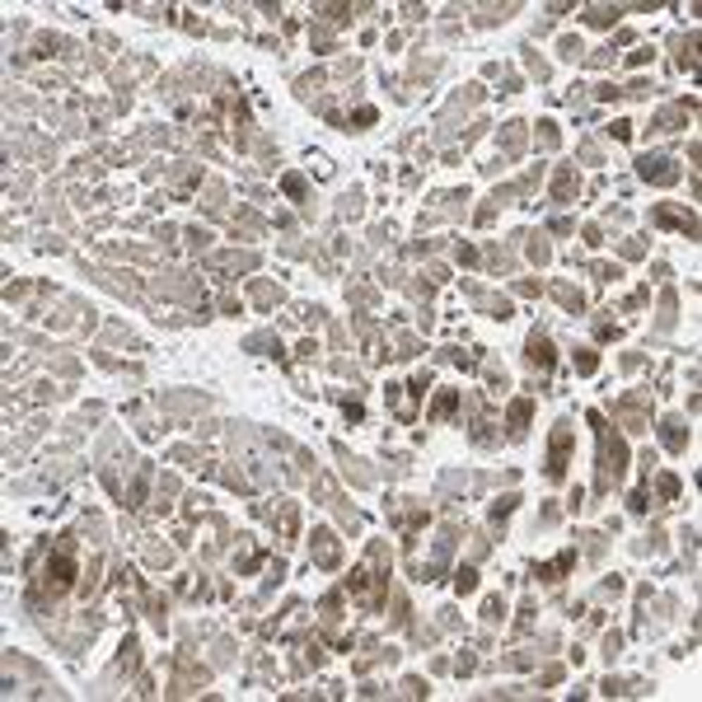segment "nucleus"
Here are the masks:
<instances>
[{
    "instance_id": "obj_15",
    "label": "nucleus",
    "mask_w": 702,
    "mask_h": 702,
    "mask_svg": "<svg viewBox=\"0 0 702 702\" xmlns=\"http://www.w3.org/2000/svg\"><path fill=\"white\" fill-rule=\"evenodd\" d=\"M553 295H558L562 304H567V309H581V304H585V300H581V290H572V286H558Z\"/></svg>"
},
{
    "instance_id": "obj_8",
    "label": "nucleus",
    "mask_w": 702,
    "mask_h": 702,
    "mask_svg": "<svg viewBox=\"0 0 702 702\" xmlns=\"http://www.w3.org/2000/svg\"><path fill=\"white\" fill-rule=\"evenodd\" d=\"M655 221L660 225H675L684 234H698V221H693V211H675V207H655Z\"/></svg>"
},
{
    "instance_id": "obj_17",
    "label": "nucleus",
    "mask_w": 702,
    "mask_h": 702,
    "mask_svg": "<svg viewBox=\"0 0 702 702\" xmlns=\"http://www.w3.org/2000/svg\"><path fill=\"white\" fill-rule=\"evenodd\" d=\"M455 403H459V393H441V398H436V407H431V412H436V417H450V412H455Z\"/></svg>"
},
{
    "instance_id": "obj_19",
    "label": "nucleus",
    "mask_w": 702,
    "mask_h": 702,
    "mask_svg": "<svg viewBox=\"0 0 702 702\" xmlns=\"http://www.w3.org/2000/svg\"><path fill=\"white\" fill-rule=\"evenodd\" d=\"M515 501H520V496H501V501L492 506V520H506L510 510H515Z\"/></svg>"
},
{
    "instance_id": "obj_18",
    "label": "nucleus",
    "mask_w": 702,
    "mask_h": 702,
    "mask_svg": "<svg viewBox=\"0 0 702 702\" xmlns=\"http://www.w3.org/2000/svg\"><path fill=\"white\" fill-rule=\"evenodd\" d=\"M655 492H660L665 501H675V496H679V478H670V473H665V478L655 482Z\"/></svg>"
},
{
    "instance_id": "obj_2",
    "label": "nucleus",
    "mask_w": 702,
    "mask_h": 702,
    "mask_svg": "<svg viewBox=\"0 0 702 702\" xmlns=\"http://www.w3.org/2000/svg\"><path fill=\"white\" fill-rule=\"evenodd\" d=\"M590 426L599 431V492H609L613 482L623 478V468H627V445H623V441H613L599 412H590Z\"/></svg>"
},
{
    "instance_id": "obj_16",
    "label": "nucleus",
    "mask_w": 702,
    "mask_h": 702,
    "mask_svg": "<svg viewBox=\"0 0 702 702\" xmlns=\"http://www.w3.org/2000/svg\"><path fill=\"white\" fill-rule=\"evenodd\" d=\"M576 370H581V375H595V370H599V356H595V351H581V356H576Z\"/></svg>"
},
{
    "instance_id": "obj_9",
    "label": "nucleus",
    "mask_w": 702,
    "mask_h": 702,
    "mask_svg": "<svg viewBox=\"0 0 702 702\" xmlns=\"http://www.w3.org/2000/svg\"><path fill=\"white\" fill-rule=\"evenodd\" d=\"M572 567H576V553H562L558 562H548V567H538V576H543V581L553 585V581H562V576L572 572Z\"/></svg>"
},
{
    "instance_id": "obj_4",
    "label": "nucleus",
    "mask_w": 702,
    "mask_h": 702,
    "mask_svg": "<svg viewBox=\"0 0 702 702\" xmlns=\"http://www.w3.org/2000/svg\"><path fill=\"white\" fill-rule=\"evenodd\" d=\"M553 361H558V356H553V342H548V333H543V328H534V333H529V365L548 375V370H553Z\"/></svg>"
},
{
    "instance_id": "obj_5",
    "label": "nucleus",
    "mask_w": 702,
    "mask_h": 702,
    "mask_svg": "<svg viewBox=\"0 0 702 702\" xmlns=\"http://www.w3.org/2000/svg\"><path fill=\"white\" fill-rule=\"evenodd\" d=\"M309 548H314V562H319V567H338V562H342V548H338V538H333L328 529L314 534Z\"/></svg>"
},
{
    "instance_id": "obj_20",
    "label": "nucleus",
    "mask_w": 702,
    "mask_h": 702,
    "mask_svg": "<svg viewBox=\"0 0 702 702\" xmlns=\"http://www.w3.org/2000/svg\"><path fill=\"white\" fill-rule=\"evenodd\" d=\"M290 197H304V178H295V173H286V183H281Z\"/></svg>"
},
{
    "instance_id": "obj_11",
    "label": "nucleus",
    "mask_w": 702,
    "mask_h": 702,
    "mask_svg": "<svg viewBox=\"0 0 702 702\" xmlns=\"http://www.w3.org/2000/svg\"><path fill=\"white\" fill-rule=\"evenodd\" d=\"M529 412H534L529 398H520V403L510 407V436H524V426H529Z\"/></svg>"
},
{
    "instance_id": "obj_12",
    "label": "nucleus",
    "mask_w": 702,
    "mask_h": 702,
    "mask_svg": "<svg viewBox=\"0 0 702 702\" xmlns=\"http://www.w3.org/2000/svg\"><path fill=\"white\" fill-rule=\"evenodd\" d=\"M572 192H576V169H562L558 183H553V197H558V202H572Z\"/></svg>"
},
{
    "instance_id": "obj_1",
    "label": "nucleus",
    "mask_w": 702,
    "mask_h": 702,
    "mask_svg": "<svg viewBox=\"0 0 702 702\" xmlns=\"http://www.w3.org/2000/svg\"><path fill=\"white\" fill-rule=\"evenodd\" d=\"M70 585H75V548H70V538H61V543L47 553V562H42L33 590H38L42 599H61Z\"/></svg>"
},
{
    "instance_id": "obj_3",
    "label": "nucleus",
    "mask_w": 702,
    "mask_h": 702,
    "mask_svg": "<svg viewBox=\"0 0 702 702\" xmlns=\"http://www.w3.org/2000/svg\"><path fill=\"white\" fill-rule=\"evenodd\" d=\"M567 459H572V421L553 426V445H548V478L562 482L567 478Z\"/></svg>"
},
{
    "instance_id": "obj_7",
    "label": "nucleus",
    "mask_w": 702,
    "mask_h": 702,
    "mask_svg": "<svg viewBox=\"0 0 702 702\" xmlns=\"http://www.w3.org/2000/svg\"><path fill=\"white\" fill-rule=\"evenodd\" d=\"M641 178H655V183H675L679 178V169H675V159H660V155H655V159H641Z\"/></svg>"
},
{
    "instance_id": "obj_13",
    "label": "nucleus",
    "mask_w": 702,
    "mask_h": 702,
    "mask_svg": "<svg viewBox=\"0 0 702 702\" xmlns=\"http://www.w3.org/2000/svg\"><path fill=\"white\" fill-rule=\"evenodd\" d=\"M455 585H459V595L478 590V572H473V567H459V572H455Z\"/></svg>"
},
{
    "instance_id": "obj_14",
    "label": "nucleus",
    "mask_w": 702,
    "mask_h": 702,
    "mask_svg": "<svg viewBox=\"0 0 702 702\" xmlns=\"http://www.w3.org/2000/svg\"><path fill=\"white\" fill-rule=\"evenodd\" d=\"M585 19H590V24H599V28H609L613 19H618V10H609V5H595V10L585 14Z\"/></svg>"
},
{
    "instance_id": "obj_21",
    "label": "nucleus",
    "mask_w": 702,
    "mask_h": 702,
    "mask_svg": "<svg viewBox=\"0 0 702 702\" xmlns=\"http://www.w3.org/2000/svg\"><path fill=\"white\" fill-rule=\"evenodd\" d=\"M253 295H258V304H272V300H281V290H272V286H253Z\"/></svg>"
},
{
    "instance_id": "obj_6",
    "label": "nucleus",
    "mask_w": 702,
    "mask_h": 702,
    "mask_svg": "<svg viewBox=\"0 0 702 702\" xmlns=\"http://www.w3.org/2000/svg\"><path fill=\"white\" fill-rule=\"evenodd\" d=\"M618 417H623L632 431H641L646 426V393H627L623 403H618Z\"/></svg>"
},
{
    "instance_id": "obj_22",
    "label": "nucleus",
    "mask_w": 702,
    "mask_h": 702,
    "mask_svg": "<svg viewBox=\"0 0 702 702\" xmlns=\"http://www.w3.org/2000/svg\"><path fill=\"white\" fill-rule=\"evenodd\" d=\"M609 131H613V136H618V141H627V136H632V122H613Z\"/></svg>"
},
{
    "instance_id": "obj_10",
    "label": "nucleus",
    "mask_w": 702,
    "mask_h": 702,
    "mask_svg": "<svg viewBox=\"0 0 702 702\" xmlns=\"http://www.w3.org/2000/svg\"><path fill=\"white\" fill-rule=\"evenodd\" d=\"M665 445H670V450H689V431H684V421H679V417H670V421H665Z\"/></svg>"
}]
</instances>
